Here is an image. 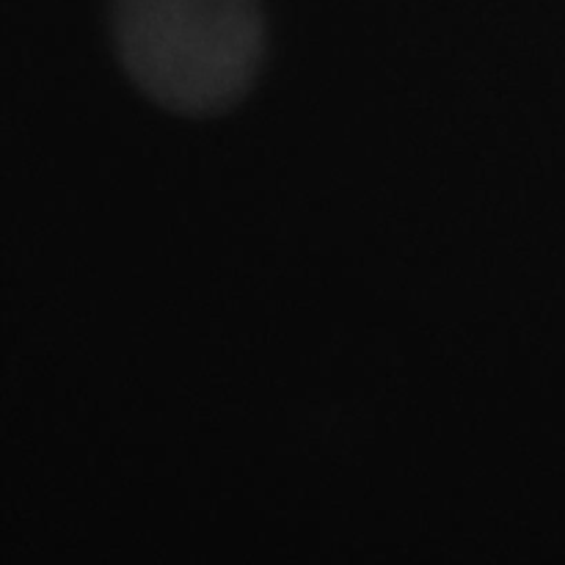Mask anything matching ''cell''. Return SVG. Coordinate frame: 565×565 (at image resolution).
<instances>
[{
  "label": "cell",
  "instance_id": "cell-1",
  "mask_svg": "<svg viewBox=\"0 0 565 565\" xmlns=\"http://www.w3.org/2000/svg\"><path fill=\"white\" fill-rule=\"evenodd\" d=\"M125 75L160 108L213 116L257 83L268 50L263 0H110Z\"/></svg>",
  "mask_w": 565,
  "mask_h": 565
}]
</instances>
